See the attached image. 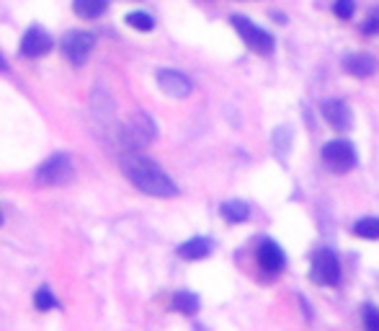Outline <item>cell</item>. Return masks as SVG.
<instances>
[{"mask_svg":"<svg viewBox=\"0 0 379 331\" xmlns=\"http://www.w3.org/2000/svg\"><path fill=\"white\" fill-rule=\"evenodd\" d=\"M121 171L134 187L145 192L150 197H176L179 194V187L173 184V179L168 173L150 158H142V156H124L121 158Z\"/></svg>","mask_w":379,"mask_h":331,"instance_id":"cell-1","label":"cell"},{"mask_svg":"<svg viewBox=\"0 0 379 331\" xmlns=\"http://www.w3.org/2000/svg\"><path fill=\"white\" fill-rule=\"evenodd\" d=\"M73 173H75L73 158L65 156V153H57V156L47 158L37 168V181L44 184V187H60V184H67V181L73 179Z\"/></svg>","mask_w":379,"mask_h":331,"instance_id":"cell-2","label":"cell"},{"mask_svg":"<svg viewBox=\"0 0 379 331\" xmlns=\"http://www.w3.org/2000/svg\"><path fill=\"white\" fill-rule=\"evenodd\" d=\"M230 21H232V26L238 29L240 37H243V42L251 47L253 52H258V54H271V52H274V37H271L268 31L258 29L253 21H248L246 16H232Z\"/></svg>","mask_w":379,"mask_h":331,"instance_id":"cell-3","label":"cell"},{"mask_svg":"<svg viewBox=\"0 0 379 331\" xmlns=\"http://www.w3.org/2000/svg\"><path fill=\"white\" fill-rule=\"evenodd\" d=\"M310 277L318 285H327V287L341 282V264H338V256L330 248H320L318 254L313 256V272H310Z\"/></svg>","mask_w":379,"mask_h":331,"instance_id":"cell-4","label":"cell"},{"mask_svg":"<svg viewBox=\"0 0 379 331\" xmlns=\"http://www.w3.org/2000/svg\"><path fill=\"white\" fill-rule=\"evenodd\" d=\"M323 161H325L333 171L349 173L351 168L356 166L359 156H356V148H354L349 140H330V143L323 148Z\"/></svg>","mask_w":379,"mask_h":331,"instance_id":"cell-5","label":"cell"},{"mask_svg":"<svg viewBox=\"0 0 379 331\" xmlns=\"http://www.w3.org/2000/svg\"><path fill=\"white\" fill-rule=\"evenodd\" d=\"M124 145L126 148H142L155 140V122L150 120L148 114H134L132 120L124 124Z\"/></svg>","mask_w":379,"mask_h":331,"instance_id":"cell-6","label":"cell"},{"mask_svg":"<svg viewBox=\"0 0 379 331\" xmlns=\"http://www.w3.org/2000/svg\"><path fill=\"white\" fill-rule=\"evenodd\" d=\"M93 45H96V37L88 34V31H70V34H65V39L60 42L62 54H65L73 65H83V62L88 60Z\"/></svg>","mask_w":379,"mask_h":331,"instance_id":"cell-7","label":"cell"},{"mask_svg":"<svg viewBox=\"0 0 379 331\" xmlns=\"http://www.w3.org/2000/svg\"><path fill=\"white\" fill-rule=\"evenodd\" d=\"M54 47V39L47 34L42 26H31L21 39V54L23 57H42Z\"/></svg>","mask_w":379,"mask_h":331,"instance_id":"cell-8","label":"cell"},{"mask_svg":"<svg viewBox=\"0 0 379 331\" xmlns=\"http://www.w3.org/2000/svg\"><path fill=\"white\" fill-rule=\"evenodd\" d=\"M255 256H258L260 269L271 272V274H279V272L284 269V264H287V256H284L282 246H279L276 241H271V238L260 241V246H258V251H255Z\"/></svg>","mask_w":379,"mask_h":331,"instance_id":"cell-9","label":"cell"},{"mask_svg":"<svg viewBox=\"0 0 379 331\" xmlns=\"http://www.w3.org/2000/svg\"><path fill=\"white\" fill-rule=\"evenodd\" d=\"M157 86L173 98H186L193 88L191 81L184 73H179V70H160L157 73Z\"/></svg>","mask_w":379,"mask_h":331,"instance_id":"cell-10","label":"cell"},{"mask_svg":"<svg viewBox=\"0 0 379 331\" xmlns=\"http://www.w3.org/2000/svg\"><path fill=\"white\" fill-rule=\"evenodd\" d=\"M323 117H325V122L330 124V127L343 129V132L351 129V122H354L349 104H343V101H338V98H330V101L323 104Z\"/></svg>","mask_w":379,"mask_h":331,"instance_id":"cell-11","label":"cell"},{"mask_svg":"<svg viewBox=\"0 0 379 331\" xmlns=\"http://www.w3.org/2000/svg\"><path fill=\"white\" fill-rule=\"evenodd\" d=\"M343 68L354 78H369L377 73V57H372V54H366V52L349 54V57L343 60Z\"/></svg>","mask_w":379,"mask_h":331,"instance_id":"cell-12","label":"cell"},{"mask_svg":"<svg viewBox=\"0 0 379 331\" xmlns=\"http://www.w3.org/2000/svg\"><path fill=\"white\" fill-rule=\"evenodd\" d=\"M179 254L188 262H196V259H204V256L212 254V241L209 238H191V241L181 243Z\"/></svg>","mask_w":379,"mask_h":331,"instance_id":"cell-13","label":"cell"},{"mask_svg":"<svg viewBox=\"0 0 379 331\" xmlns=\"http://www.w3.org/2000/svg\"><path fill=\"white\" fill-rule=\"evenodd\" d=\"M109 8V0H73V11L80 18H98Z\"/></svg>","mask_w":379,"mask_h":331,"instance_id":"cell-14","label":"cell"},{"mask_svg":"<svg viewBox=\"0 0 379 331\" xmlns=\"http://www.w3.org/2000/svg\"><path fill=\"white\" fill-rule=\"evenodd\" d=\"M219 212H222V218L227 220V223H243V220L251 218V207H248L246 202H240V199L224 202L222 207H219Z\"/></svg>","mask_w":379,"mask_h":331,"instance_id":"cell-15","label":"cell"},{"mask_svg":"<svg viewBox=\"0 0 379 331\" xmlns=\"http://www.w3.org/2000/svg\"><path fill=\"white\" fill-rule=\"evenodd\" d=\"M173 308L179 310V313L193 316V313L199 310V298H196L193 293H186V290H181V293L173 295Z\"/></svg>","mask_w":379,"mask_h":331,"instance_id":"cell-16","label":"cell"},{"mask_svg":"<svg viewBox=\"0 0 379 331\" xmlns=\"http://www.w3.org/2000/svg\"><path fill=\"white\" fill-rule=\"evenodd\" d=\"M354 233L359 238H369V241H377L379 238V218H361L354 223Z\"/></svg>","mask_w":379,"mask_h":331,"instance_id":"cell-17","label":"cell"},{"mask_svg":"<svg viewBox=\"0 0 379 331\" xmlns=\"http://www.w3.org/2000/svg\"><path fill=\"white\" fill-rule=\"evenodd\" d=\"M126 23L137 31H152L155 29V18L150 13H142V11H134V13L126 16Z\"/></svg>","mask_w":379,"mask_h":331,"instance_id":"cell-18","label":"cell"},{"mask_svg":"<svg viewBox=\"0 0 379 331\" xmlns=\"http://www.w3.org/2000/svg\"><path fill=\"white\" fill-rule=\"evenodd\" d=\"M34 303H37L39 310H52L57 308V298H54L52 293H49V287H42V290H37V298H34Z\"/></svg>","mask_w":379,"mask_h":331,"instance_id":"cell-19","label":"cell"},{"mask_svg":"<svg viewBox=\"0 0 379 331\" xmlns=\"http://www.w3.org/2000/svg\"><path fill=\"white\" fill-rule=\"evenodd\" d=\"M354 11H356V0H335L333 3V13L338 18H343V21H349Z\"/></svg>","mask_w":379,"mask_h":331,"instance_id":"cell-20","label":"cell"},{"mask_svg":"<svg viewBox=\"0 0 379 331\" xmlns=\"http://www.w3.org/2000/svg\"><path fill=\"white\" fill-rule=\"evenodd\" d=\"M274 148L279 151V156H284V153L289 151V129L287 127H279L274 132Z\"/></svg>","mask_w":379,"mask_h":331,"instance_id":"cell-21","label":"cell"},{"mask_svg":"<svg viewBox=\"0 0 379 331\" xmlns=\"http://www.w3.org/2000/svg\"><path fill=\"white\" fill-rule=\"evenodd\" d=\"M364 326L369 331H379V308L366 306V308H364Z\"/></svg>","mask_w":379,"mask_h":331,"instance_id":"cell-22","label":"cell"},{"mask_svg":"<svg viewBox=\"0 0 379 331\" xmlns=\"http://www.w3.org/2000/svg\"><path fill=\"white\" fill-rule=\"evenodd\" d=\"M361 31H364V34H379V11L377 13H372L364 23H361Z\"/></svg>","mask_w":379,"mask_h":331,"instance_id":"cell-23","label":"cell"},{"mask_svg":"<svg viewBox=\"0 0 379 331\" xmlns=\"http://www.w3.org/2000/svg\"><path fill=\"white\" fill-rule=\"evenodd\" d=\"M0 70H6V60L3 57H0Z\"/></svg>","mask_w":379,"mask_h":331,"instance_id":"cell-24","label":"cell"},{"mask_svg":"<svg viewBox=\"0 0 379 331\" xmlns=\"http://www.w3.org/2000/svg\"><path fill=\"white\" fill-rule=\"evenodd\" d=\"M0 223H3V218H0Z\"/></svg>","mask_w":379,"mask_h":331,"instance_id":"cell-25","label":"cell"}]
</instances>
